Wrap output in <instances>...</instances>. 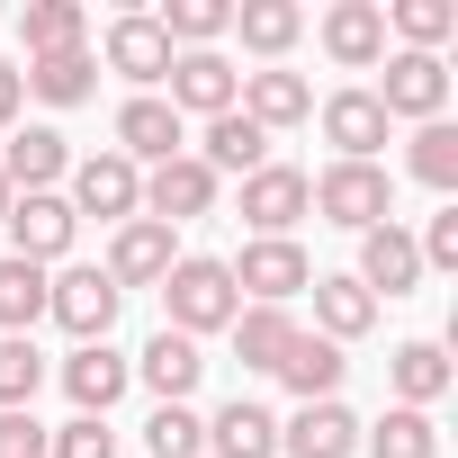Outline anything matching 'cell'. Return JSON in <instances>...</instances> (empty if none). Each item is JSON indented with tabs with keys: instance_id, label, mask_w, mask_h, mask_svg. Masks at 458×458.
I'll return each mask as SVG.
<instances>
[{
	"instance_id": "1",
	"label": "cell",
	"mask_w": 458,
	"mask_h": 458,
	"mask_svg": "<svg viewBox=\"0 0 458 458\" xmlns=\"http://www.w3.org/2000/svg\"><path fill=\"white\" fill-rule=\"evenodd\" d=\"M243 315V297H234V270L225 261H198V252H180L171 261V279H162V333H225Z\"/></svg>"
},
{
	"instance_id": "2",
	"label": "cell",
	"mask_w": 458,
	"mask_h": 458,
	"mask_svg": "<svg viewBox=\"0 0 458 458\" xmlns=\"http://www.w3.org/2000/svg\"><path fill=\"white\" fill-rule=\"evenodd\" d=\"M306 207H315L324 225H342V234H369V225L395 216V180H386L377 162H333L324 180H306Z\"/></svg>"
},
{
	"instance_id": "3",
	"label": "cell",
	"mask_w": 458,
	"mask_h": 458,
	"mask_svg": "<svg viewBox=\"0 0 458 458\" xmlns=\"http://www.w3.org/2000/svg\"><path fill=\"white\" fill-rule=\"evenodd\" d=\"M10 261H37V270H55L64 252H72V234H81V216H72V198L64 189H28V198H10Z\"/></svg>"
},
{
	"instance_id": "4",
	"label": "cell",
	"mask_w": 458,
	"mask_h": 458,
	"mask_svg": "<svg viewBox=\"0 0 458 458\" xmlns=\"http://www.w3.org/2000/svg\"><path fill=\"white\" fill-rule=\"evenodd\" d=\"M377 72H386V81H377L369 99L386 108V126H395V117L431 126V117L449 108V64H440V55H404V46H386V64H377Z\"/></svg>"
},
{
	"instance_id": "5",
	"label": "cell",
	"mask_w": 458,
	"mask_h": 458,
	"mask_svg": "<svg viewBox=\"0 0 458 458\" xmlns=\"http://www.w3.org/2000/svg\"><path fill=\"white\" fill-rule=\"evenodd\" d=\"M162 99H171V117L189 126V117H225L243 99V72L225 64L216 46H198V55H171V72H162Z\"/></svg>"
},
{
	"instance_id": "6",
	"label": "cell",
	"mask_w": 458,
	"mask_h": 458,
	"mask_svg": "<svg viewBox=\"0 0 458 458\" xmlns=\"http://www.w3.org/2000/svg\"><path fill=\"white\" fill-rule=\"evenodd\" d=\"M117 306H126V288H117L108 270H55V279H46V315H55L72 342H108Z\"/></svg>"
},
{
	"instance_id": "7",
	"label": "cell",
	"mask_w": 458,
	"mask_h": 458,
	"mask_svg": "<svg viewBox=\"0 0 458 458\" xmlns=\"http://www.w3.org/2000/svg\"><path fill=\"white\" fill-rule=\"evenodd\" d=\"M306 216H315V207H306V171L261 162V171L243 180V225H252V243H297Z\"/></svg>"
},
{
	"instance_id": "8",
	"label": "cell",
	"mask_w": 458,
	"mask_h": 458,
	"mask_svg": "<svg viewBox=\"0 0 458 458\" xmlns=\"http://www.w3.org/2000/svg\"><path fill=\"white\" fill-rule=\"evenodd\" d=\"M225 270H234V297L243 306H288V297L315 288L306 243H243V261H225Z\"/></svg>"
},
{
	"instance_id": "9",
	"label": "cell",
	"mask_w": 458,
	"mask_h": 458,
	"mask_svg": "<svg viewBox=\"0 0 458 458\" xmlns=\"http://www.w3.org/2000/svg\"><path fill=\"white\" fill-rule=\"evenodd\" d=\"M72 216H99V225L144 216V171H135L126 153H90V162H72Z\"/></svg>"
},
{
	"instance_id": "10",
	"label": "cell",
	"mask_w": 458,
	"mask_h": 458,
	"mask_svg": "<svg viewBox=\"0 0 458 458\" xmlns=\"http://www.w3.org/2000/svg\"><path fill=\"white\" fill-rule=\"evenodd\" d=\"M351 279H360L377 306H395V297H413V288H422V252H413V234H404L395 216L360 234V270H351Z\"/></svg>"
},
{
	"instance_id": "11",
	"label": "cell",
	"mask_w": 458,
	"mask_h": 458,
	"mask_svg": "<svg viewBox=\"0 0 458 458\" xmlns=\"http://www.w3.org/2000/svg\"><path fill=\"white\" fill-rule=\"evenodd\" d=\"M216 171L198 162V153H180V162H162V171H144V216L153 225H171V234H180V225L189 216H216Z\"/></svg>"
},
{
	"instance_id": "12",
	"label": "cell",
	"mask_w": 458,
	"mask_h": 458,
	"mask_svg": "<svg viewBox=\"0 0 458 458\" xmlns=\"http://www.w3.org/2000/svg\"><path fill=\"white\" fill-rule=\"evenodd\" d=\"M99 64H108V72H126V81H135V99H144V90H162V72H171V37L153 28V10H126V19H108Z\"/></svg>"
},
{
	"instance_id": "13",
	"label": "cell",
	"mask_w": 458,
	"mask_h": 458,
	"mask_svg": "<svg viewBox=\"0 0 458 458\" xmlns=\"http://www.w3.org/2000/svg\"><path fill=\"white\" fill-rule=\"evenodd\" d=\"M117 153H126L135 171H162V162H180V153H189V126L171 117V99H162V90H144V99H126V108H117Z\"/></svg>"
},
{
	"instance_id": "14",
	"label": "cell",
	"mask_w": 458,
	"mask_h": 458,
	"mask_svg": "<svg viewBox=\"0 0 458 458\" xmlns=\"http://www.w3.org/2000/svg\"><path fill=\"white\" fill-rule=\"evenodd\" d=\"M171 261H180V234H171V225H153V216H126L99 270H108L117 288H162V279H171Z\"/></svg>"
},
{
	"instance_id": "15",
	"label": "cell",
	"mask_w": 458,
	"mask_h": 458,
	"mask_svg": "<svg viewBox=\"0 0 458 458\" xmlns=\"http://www.w3.org/2000/svg\"><path fill=\"white\" fill-rule=\"evenodd\" d=\"M261 135H288V126H306L315 117V81L306 72H288V64H261V72H243V99H234Z\"/></svg>"
},
{
	"instance_id": "16",
	"label": "cell",
	"mask_w": 458,
	"mask_h": 458,
	"mask_svg": "<svg viewBox=\"0 0 458 458\" xmlns=\"http://www.w3.org/2000/svg\"><path fill=\"white\" fill-rule=\"evenodd\" d=\"M324 55L342 72H377L386 64V0H333L324 10Z\"/></svg>"
},
{
	"instance_id": "17",
	"label": "cell",
	"mask_w": 458,
	"mask_h": 458,
	"mask_svg": "<svg viewBox=\"0 0 458 458\" xmlns=\"http://www.w3.org/2000/svg\"><path fill=\"white\" fill-rule=\"evenodd\" d=\"M135 386V360L126 351H108V342H72V360H64V395L81 404V413H99L108 422V404Z\"/></svg>"
},
{
	"instance_id": "18",
	"label": "cell",
	"mask_w": 458,
	"mask_h": 458,
	"mask_svg": "<svg viewBox=\"0 0 458 458\" xmlns=\"http://www.w3.org/2000/svg\"><path fill=\"white\" fill-rule=\"evenodd\" d=\"M324 144H333V162H377V144H386V108L351 81V90H333L324 99Z\"/></svg>"
},
{
	"instance_id": "19",
	"label": "cell",
	"mask_w": 458,
	"mask_h": 458,
	"mask_svg": "<svg viewBox=\"0 0 458 458\" xmlns=\"http://www.w3.org/2000/svg\"><path fill=\"white\" fill-rule=\"evenodd\" d=\"M279 449H288V458H351V449H360V413H351L342 395L297 404V422H279Z\"/></svg>"
},
{
	"instance_id": "20",
	"label": "cell",
	"mask_w": 458,
	"mask_h": 458,
	"mask_svg": "<svg viewBox=\"0 0 458 458\" xmlns=\"http://www.w3.org/2000/svg\"><path fill=\"white\" fill-rule=\"evenodd\" d=\"M64 171H72V144H64L55 126H19L10 144H0V180H10L19 198H28V189H55Z\"/></svg>"
},
{
	"instance_id": "21",
	"label": "cell",
	"mask_w": 458,
	"mask_h": 458,
	"mask_svg": "<svg viewBox=\"0 0 458 458\" xmlns=\"http://www.w3.org/2000/svg\"><path fill=\"white\" fill-rule=\"evenodd\" d=\"M135 377L153 386V404H189V386L207 377V360H198V342H189V333H153V342H144V360H135Z\"/></svg>"
},
{
	"instance_id": "22",
	"label": "cell",
	"mask_w": 458,
	"mask_h": 458,
	"mask_svg": "<svg viewBox=\"0 0 458 458\" xmlns=\"http://www.w3.org/2000/svg\"><path fill=\"white\" fill-rule=\"evenodd\" d=\"M342 342H324V333H297L288 342V360H279V386L297 395V404H324V395H342Z\"/></svg>"
},
{
	"instance_id": "23",
	"label": "cell",
	"mask_w": 458,
	"mask_h": 458,
	"mask_svg": "<svg viewBox=\"0 0 458 458\" xmlns=\"http://www.w3.org/2000/svg\"><path fill=\"white\" fill-rule=\"evenodd\" d=\"M386 386H395V404L431 413V404L449 395V351H440V342H395V351H386Z\"/></svg>"
},
{
	"instance_id": "24",
	"label": "cell",
	"mask_w": 458,
	"mask_h": 458,
	"mask_svg": "<svg viewBox=\"0 0 458 458\" xmlns=\"http://www.w3.org/2000/svg\"><path fill=\"white\" fill-rule=\"evenodd\" d=\"M207 449L216 458H279V413L252 404V395H234V404L207 422Z\"/></svg>"
},
{
	"instance_id": "25",
	"label": "cell",
	"mask_w": 458,
	"mask_h": 458,
	"mask_svg": "<svg viewBox=\"0 0 458 458\" xmlns=\"http://www.w3.org/2000/svg\"><path fill=\"white\" fill-rule=\"evenodd\" d=\"M225 333H234V360H243V369L279 377V360H288V342H297V315H288V306H243Z\"/></svg>"
},
{
	"instance_id": "26",
	"label": "cell",
	"mask_w": 458,
	"mask_h": 458,
	"mask_svg": "<svg viewBox=\"0 0 458 458\" xmlns=\"http://www.w3.org/2000/svg\"><path fill=\"white\" fill-rule=\"evenodd\" d=\"M198 162H207L216 180H225V171H243V180H252V171L270 162V135H261L243 108H225V117H207V144H198Z\"/></svg>"
},
{
	"instance_id": "27",
	"label": "cell",
	"mask_w": 458,
	"mask_h": 458,
	"mask_svg": "<svg viewBox=\"0 0 458 458\" xmlns=\"http://www.w3.org/2000/svg\"><path fill=\"white\" fill-rule=\"evenodd\" d=\"M19 46H28V64L37 55H72V46H90V10L81 0H28L19 10Z\"/></svg>"
},
{
	"instance_id": "28",
	"label": "cell",
	"mask_w": 458,
	"mask_h": 458,
	"mask_svg": "<svg viewBox=\"0 0 458 458\" xmlns=\"http://www.w3.org/2000/svg\"><path fill=\"white\" fill-rule=\"evenodd\" d=\"M19 81H28L46 108H81V99L99 90V55H90V46H72V55H37Z\"/></svg>"
},
{
	"instance_id": "29",
	"label": "cell",
	"mask_w": 458,
	"mask_h": 458,
	"mask_svg": "<svg viewBox=\"0 0 458 458\" xmlns=\"http://www.w3.org/2000/svg\"><path fill=\"white\" fill-rule=\"evenodd\" d=\"M306 297H315V333H324V342H360V333L377 324V297H369L351 270H342V279H315Z\"/></svg>"
},
{
	"instance_id": "30",
	"label": "cell",
	"mask_w": 458,
	"mask_h": 458,
	"mask_svg": "<svg viewBox=\"0 0 458 458\" xmlns=\"http://www.w3.org/2000/svg\"><path fill=\"white\" fill-rule=\"evenodd\" d=\"M234 37H243L261 64H279V55L306 37V10H297V0H234Z\"/></svg>"
},
{
	"instance_id": "31",
	"label": "cell",
	"mask_w": 458,
	"mask_h": 458,
	"mask_svg": "<svg viewBox=\"0 0 458 458\" xmlns=\"http://www.w3.org/2000/svg\"><path fill=\"white\" fill-rule=\"evenodd\" d=\"M46 279H55V270H37V261H10V252H0V333L37 342V324H46Z\"/></svg>"
},
{
	"instance_id": "32",
	"label": "cell",
	"mask_w": 458,
	"mask_h": 458,
	"mask_svg": "<svg viewBox=\"0 0 458 458\" xmlns=\"http://www.w3.org/2000/svg\"><path fill=\"white\" fill-rule=\"evenodd\" d=\"M153 28L171 37V55H198V46H216L225 28H234V0H162Z\"/></svg>"
},
{
	"instance_id": "33",
	"label": "cell",
	"mask_w": 458,
	"mask_h": 458,
	"mask_svg": "<svg viewBox=\"0 0 458 458\" xmlns=\"http://www.w3.org/2000/svg\"><path fill=\"white\" fill-rule=\"evenodd\" d=\"M360 449H369V458H440V431H431V413L386 404V413L360 431Z\"/></svg>"
},
{
	"instance_id": "34",
	"label": "cell",
	"mask_w": 458,
	"mask_h": 458,
	"mask_svg": "<svg viewBox=\"0 0 458 458\" xmlns=\"http://www.w3.org/2000/svg\"><path fill=\"white\" fill-rule=\"evenodd\" d=\"M386 37H404V55H440L458 37V0H386Z\"/></svg>"
},
{
	"instance_id": "35",
	"label": "cell",
	"mask_w": 458,
	"mask_h": 458,
	"mask_svg": "<svg viewBox=\"0 0 458 458\" xmlns=\"http://www.w3.org/2000/svg\"><path fill=\"white\" fill-rule=\"evenodd\" d=\"M404 171L422 180V189H458V126L449 117H431V126H413V153H404Z\"/></svg>"
},
{
	"instance_id": "36",
	"label": "cell",
	"mask_w": 458,
	"mask_h": 458,
	"mask_svg": "<svg viewBox=\"0 0 458 458\" xmlns=\"http://www.w3.org/2000/svg\"><path fill=\"white\" fill-rule=\"evenodd\" d=\"M37 386H46V351L19 342V333H0V413H28Z\"/></svg>"
},
{
	"instance_id": "37",
	"label": "cell",
	"mask_w": 458,
	"mask_h": 458,
	"mask_svg": "<svg viewBox=\"0 0 458 458\" xmlns=\"http://www.w3.org/2000/svg\"><path fill=\"white\" fill-rule=\"evenodd\" d=\"M144 449H153V458H198V449H207V422H198L189 404H153V422H144Z\"/></svg>"
},
{
	"instance_id": "38",
	"label": "cell",
	"mask_w": 458,
	"mask_h": 458,
	"mask_svg": "<svg viewBox=\"0 0 458 458\" xmlns=\"http://www.w3.org/2000/svg\"><path fill=\"white\" fill-rule=\"evenodd\" d=\"M46 458H117V431H108L99 413H72V422L46 440Z\"/></svg>"
},
{
	"instance_id": "39",
	"label": "cell",
	"mask_w": 458,
	"mask_h": 458,
	"mask_svg": "<svg viewBox=\"0 0 458 458\" xmlns=\"http://www.w3.org/2000/svg\"><path fill=\"white\" fill-rule=\"evenodd\" d=\"M413 252H422V270H458V207H440V216L422 225Z\"/></svg>"
},
{
	"instance_id": "40",
	"label": "cell",
	"mask_w": 458,
	"mask_h": 458,
	"mask_svg": "<svg viewBox=\"0 0 458 458\" xmlns=\"http://www.w3.org/2000/svg\"><path fill=\"white\" fill-rule=\"evenodd\" d=\"M46 440H55V431H46L37 413H0V458H46Z\"/></svg>"
},
{
	"instance_id": "41",
	"label": "cell",
	"mask_w": 458,
	"mask_h": 458,
	"mask_svg": "<svg viewBox=\"0 0 458 458\" xmlns=\"http://www.w3.org/2000/svg\"><path fill=\"white\" fill-rule=\"evenodd\" d=\"M19 108H28V81H19V64H0V126H19Z\"/></svg>"
},
{
	"instance_id": "42",
	"label": "cell",
	"mask_w": 458,
	"mask_h": 458,
	"mask_svg": "<svg viewBox=\"0 0 458 458\" xmlns=\"http://www.w3.org/2000/svg\"><path fill=\"white\" fill-rule=\"evenodd\" d=\"M10 198H19V189H10V180H0V216H10Z\"/></svg>"
}]
</instances>
